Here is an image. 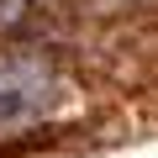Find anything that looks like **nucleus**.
Returning a JSON list of instances; mask_svg holds the SVG:
<instances>
[{"label": "nucleus", "instance_id": "1", "mask_svg": "<svg viewBox=\"0 0 158 158\" xmlns=\"http://www.w3.org/2000/svg\"><path fill=\"white\" fill-rule=\"evenodd\" d=\"M69 106V74L42 53H0V137L48 127Z\"/></svg>", "mask_w": 158, "mask_h": 158}]
</instances>
